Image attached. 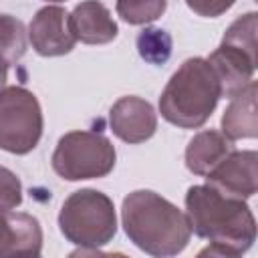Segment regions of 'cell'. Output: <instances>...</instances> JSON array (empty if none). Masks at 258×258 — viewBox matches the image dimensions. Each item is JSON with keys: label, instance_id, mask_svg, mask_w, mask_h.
Returning <instances> with one entry per match:
<instances>
[{"label": "cell", "instance_id": "obj_1", "mask_svg": "<svg viewBox=\"0 0 258 258\" xmlns=\"http://www.w3.org/2000/svg\"><path fill=\"white\" fill-rule=\"evenodd\" d=\"M185 216L191 232L212 242L200 256H240L256 240V220L248 204L222 196L208 183L187 189Z\"/></svg>", "mask_w": 258, "mask_h": 258}, {"label": "cell", "instance_id": "obj_2", "mask_svg": "<svg viewBox=\"0 0 258 258\" xmlns=\"http://www.w3.org/2000/svg\"><path fill=\"white\" fill-rule=\"evenodd\" d=\"M121 222L127 238L157 258L179 254L191 238L187 216L151 189L131 191L123 200Z\"/></svg>", "mask_w": 258, "mask_h": 258}, {"label": "cell", "instance_id": "obj_3", "mask_svg": "<svg viewBox=\"0 0 258 258\" xmlns=\"http://www.w3.org/2000/svg\"><path fill=\"white\" fill-rule=\"evenodd\" d=\"M220 97L222 91L212 64L208 58L194 56L183 60L167 81L159 97V113L175 127L198 129L212 117Z\"/></svg>", "mask_w": 258, "mask_h": 258}, {"label": "cell", "instance_id": "obj_4", "mask_svg": "<svg viewBox=\"0 0 258 258\" xmlns=\"http://www.w3.org/2000/svg\"><path fill=\"white\" fill-rule=\"evenodd\" d=\"M62 236L81 250H97L117 234V214L113 200L97 189L73 191L58 212Z\"/></svg>", "mask_w": 258, "mask_h": 258}, {"label": "cell", "instance_id": "obj_5", "mask_svg": "<svg viewBox=\"0 0 258 258\" xmlns=\"http://www.w3.org/2000/svg\"><path fill=\"white\" fill-rule=\"evenodd\" d=\"M50 161L52 169L67 181L97 179L113 171L117 151L97 131H71L58 139Z\"/></svg>", "mask_w": 258, "mask_h": 258}, {"label": "cell", "instance_id": "obj_6", "mask_svg": "<svg viewBox=\"0 0 258 258\" xmlns=\"http://www.w3.org/2000/svg\"><path fill=\"white\" fill-rule=\"evenodd\" d=\"M42 109L36 95L24 87H4L0 91V149L24 155L42 137Z\"/></svg>", "mask_w": 258, "mask_h": 258}, {"label": "cell", "instance_id": "obj_7", "mask_svg": "<svg viewBox=\"0 0 258 258\" xmlns=\"http://www.w3.org/2000/svg\"><path fill=\"white\" fill-rule=\"evenodd\" d=\"M206 183L228 198H252L258 189V153L254 149L230 151L210 173H206Z\"/></svg>", "mask_w": 258, "mask_h": 258}, {"label": "cell", "instance_id": "obj_8", "mask_svg": "<svg viewBox=\"0 0 258 258\" xmlns=\"http://www.w3.org/2000/svg\"><path fill=\"white\" fill-rule=\"evenodd\" d=\"M28 38L32 48L40 56H60L75 48V34L71 28L69 12L60 6H44L40 8L30 24Z\"/></svg>", "mask_w": 258, "mask_h": 258}, {"label": "cell", "instance_id": "obj_9", "mask_svg": "<svg viewBox=\"0 0 258 258\" xmlns=\"http://www.w3.org/2000/svg\"><path fill=\"white\" fill-rule=\"evenodd\" d=\"M111 131L125 143H143L157 131V115L141 97H121L109 111Z\"/></svg>", "mask_w": 258, "mask_h": 258}, {"label": "cell", "instance_id": "obj_10", "mask_svg": "<svg viewBox=\"0 0 258 258\" xmlns=\"http://www.w3.org/2000/svg\"><path fill=\"white\" fill-rule=\"evenodd\" d=\"M42 250V228L24 212H0V258L38 256Z\"/></svg>", "mask_w": 258, "mask_h": 258}, {"label": "cell", "instance_id": "obj_11", "mask_svg": "<svg viewBox=\"0 0 258 258\" xmlns=\"http://www.w3.org/2000/svg\"><path fill=\"white\" fill-rule=\"evenodd\" d=\"M208 62L212 64L218 77L222 97H228V99L238 95L252 81L256 71V56L244 52L238 46L224 44V42L210 54Z\"/></svg>", "mask_w": 258, "mask_h": 258}, {"label": "cell", "instance_id": "obj_12", "mask_svg": "<svg viewBox=\"0 0 258 258\" xmlns=\"http://www.w3.org/2000/svg\"><path fill=\"white\" fill-rule=\"evenodd\" d=\"M69 18L75 38L85 44H107L115 40L119 32L111 12L99 0H85L77 4Z\"/></svg>", "mask_w": 258, "mask_h": 258}, {"label": "cell", "instance_id": "obj_13", "mask_svg": "<svg viewBox=\"0 0 258 258\" xmlns=\"http://www.w3.org/2000/svg\"><path fill=\"white\" fill-rule=\"evenodd\" d=\"M256 81H250L238 95L230 99L222 115V133L230 141L254 139L258 135V115H256Z\"/></svg>", "mask_w": 258, "mask_h": 258}, {"label": "cell", "instance_id": "obj_14", "mask_svg": "<svg viewBox=\"0 0 258 258\" xmlns=\"http://www.w3.org/2000/svg\"><path fill=\"white\" fill-rule=\"evenodd\" d=\"M230 151H234L232 141L216 131V129H206L200 131L191 137V141L185 147V165L191 173L196 175H206L210 173Z\"/></svg>", "mask_w": 258, "mask_h": 258}, {"label": "cell", "instance_id": "obj_15", "mask_svg": "<svg viewBox=\"0 0 258 258\" xmlns=\"http://www.w3.org/2000/svg\"><path fill=\"white\" fill-rule=\"evenodd\" d=\"M26 52V28L22 20L10 14H0V60L8 67L16 64Z\"/></svg>", "mask_w": 258, "mask_h": 258}, {"label": "cell", "instance_id": "obj_16", "mask_svg": "<svg viewBox=\"0 0 258 258\" xmlns=\"http://www.w3.org/2000/svg\"><path fill=\"white\" fill-rule=\"evenodd\" d=\"M167 8V0H117L115 10L127 24H149Z\"/></svg>", "mask_w": 258, "mask_h": 258}, {"label": "cell", "instance_id": "obj_17", "mask_svg": "<svg viewBox=\"0 0 258 258\" xmlns=\"http://www.w3.org/2000/svg\"><path fill=\"white\" fill-rule=\"evenodd\" d=\"M137 50L143 60L163 64L171 54V36L161 28H145L137 36Z\"/></svg>", "mask_w": 258, "mask_h": 258}, {"label": "cell", "instance_id": "obj_18", "mask_svg": "<svg viewBox=\"0 0 258 258\" xmlns=\"http://www.w3.org/2000/svg\"><path fill=\"white\" fill-rule=\"evenodd\" d=\"M256 30H258V14L248 12L240 18H236L228 30L224 32L222 42L242 48L244 52L256 56Z\"/></svg>", "mask_w": 258, "mask_h": 258}, {"label": "cell", "instance_id": "obj_19", "mask_svg": "<svg viewBox=\"0 0 258 258\" xmlns=\"http://www.w3.org/2000/svg\"><path fill=\"white\" fill-rule=\"evenodd\" d=\"M22 202V183L14 171L0 165V212L14 210Z\"/></svg>", "mask_w": 258, "mask_h": 258}, {"label": "cell", "instance_id": "obj_20", "mask_svg": "<svg viewBox=\"0 0 258 258\" xmlns=\"http://www.w3.org/2000/svg\"><path fill=\"white\" fill-rule=\"evenodd\" d=\"M236 0H185L187 8L194 10L198 16L204 18H216L222 16L224 12H228L234 6Z\"/></svg>", "mask_w": 258, "mask_h": 258}, {"label": "cell", "instance_id": "obj_21", "mask_svg": "<svg viewBox=\"0 0 258 258\" xmlns=\"http://www.w3.org/2000/svg\"><path fill=\"white\" fill-rule=\"evenodd\" d=\"M6 77H8V64L4 60H0V91L4 89L6 85Z\"/></svg>", "mask_w": 258, "mask_h": 258}, {"label": "cell", "instance_id": "obj_22", "mask_svg": "<svg viewBox=\"0 0 258 258\" xmlns=\"http://www.w3.org/2000/svg\"><path fill=\"white\" fill-rule=\"evenodd\" d=\"M46 2H64V0H46Z\"/></svg>", "mask_w": 258, "mask_h": 258}]
</instances>
